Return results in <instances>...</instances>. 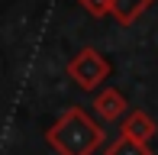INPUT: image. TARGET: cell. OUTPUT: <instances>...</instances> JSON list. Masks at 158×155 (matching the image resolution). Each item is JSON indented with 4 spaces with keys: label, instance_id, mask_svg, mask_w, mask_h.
Here are the masks:
<instances>
[{
    "label": "cell",
    "instance_id": "cell-5",
    "mask_svg": "<svg viewBox=\"0 0 158 155\" xmlns=\"http://www.w3.org/2000/svg\"><path fill=\"white\" fill-rule=\"evenodd\" d=\"M155 0H110V16L119 26H132L145 10H152Z\"/></svg>",
    "mask_w": 158,
    "mask_h": 155
},
{
    "label": "cell",
    "instance_id": "cell-4",
    "mask_svg": "<svg viewBox=\"0 0 158 155\" xmlns=\"http://www.w3.org/2000/svg\"><path fill=\"white\" fill-rule=\"evenodd\" d=\"M119 132L129 139H135V142H142V145H148L155 139V132H158V126H155V119L145 113V110H129V113L119 119Z\"/></svg>",
    "mask_w": 158,
    "mask_h": 155
},
{
    "label": "cell",
    "instance_id": "cell-3",
    "mask_svg": "<svg viewBox=\"0 0 158 155\" xmlns=\"http://www.w3.org/2000/svg\"><path fill=\"white\" fill-rule=\"evenodd\" d=\"M94 113L103 119V123H116V119H123L129 113V100L123 90L116 87H100L94 94Z\"/></svg>",
    "mask_w": 158,
    "mask_h": 155
},
{
    "label": "cell",
    "instance_id": "cell-7",
    "mask_svg": "<svg viewBox=\"0 0 158 155\" xmlns=\"http://www.w3.org/2000/svg\"><path fill=\"white\" fill-rule=\"evenodd\" d=\"M77 3H81V10H87L90 16H106V13H110V0H77Z\"/></svg>",
    "mask_w": 158,
    "mask_h": 155
},
{
    "label": "cell",
    "instance_id": "cell-6",
    "mask_svg": "<svg viewBox=\"0 0 158 155\" xmlns=\"http://www.w3.org/2000/svg\"><path fill=\"white\" fill-rule=\"evenodd\" d=\"M103 155H152V149L148 145H142V142H135V139H129L119 132L116 139H113L110 145H106V152Z\"/></svg>",
    "mask_w": 158,
    "mask_h": 155
},
{
    "label": "cell",
    "instance_id": "cell-1",
    "mask_svg": "<svg viewBox=\"0 0 158 155\" xmlns=\"http://www.w3.org/2000/svg\"><path fill=\"white\" fill-rule=\"evenodd\" d=\"M106 132L84 107H68L45 129V142L58 155H94L103 145Z\"/></svg>",
    "mask_w": 158,
    "mask_h": 155
},
{
    "label": "cell",
    "instance_id": "cell-2",
    "mask_svg": "<svg viewBox=\"0 0 158 155\" xmlns=\"http://www.w3.org/2000/svg\"><path fill=\"white\" fill-rule=\"evenodd\" d=\"M64 71H68V78H71L81 90H94V94H97V90L103 87V81L110 78L113 65L97 52L94 45H84L81 52L68 61V68H64Z\"/></svg>",
    "mask_w": 158,
    "mask_h": 155
}]
</instances>
